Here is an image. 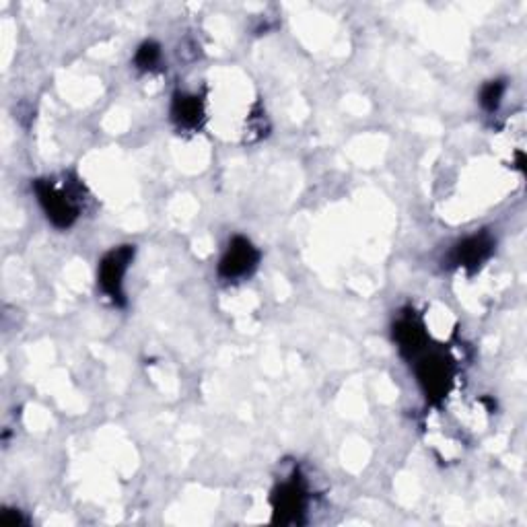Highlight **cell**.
<instances>
[{"instance_id": "cell-1", "label": "cell", "mask_w": 527, "mask_h": 527, "mask_svg": "<svg viewBox=\"0 0 527 527\" xmlns=\"http://www.w3.org/2000/svg\"><path fill=\"white\" fill-rule=\"evenodd\" d=\"M33 190L54 227L68 229L81 217L85 186L77 178H64L62 184H56V180H35Z\"/></svg>"}, {"instance_id": "cell-2", "label": "cell", "mask_w": 527, "mask_h": 527, "mask_svg": "<svg viewBox=\"0 0 527 527\" xmlns=\"http://www.w3.org/2000/svg\"><path fill=\"white\" fill-rule=\"evenodd\" d=\"M134 245H120L103 256L97 268V280L101 291L108 295L116 305H124V276L134 260Z\"/></svg>"}, {"instance_id": "cell-3", "label": "cell", "mask_w": 527, "mask_h": 527, "mask_svg": "<svg viewBox=\"0 0 527 527\" xmlns=\"http://www.w3.org/2000/svg\"><path fill=\"white\" fill-rule=\"evenodd\" d=\"M416 377L431 404H439L453 383V361L441 353L425 355L416 365Z\"/></svg>"}, {"instance_id": "cell-4", "label": "cell", "mask_w": 527, "mask_h": 527, "mask_svg": "<svg viewBox=\"0 0 527 527\" xmlns=\"http://www.w3.org/2000/svg\"><path fill=\"white\" fill-rule=\"evenodd\" d=\"M307 507V486L301 474H293L289 480L280 482L272 493V509H274V523L295 525L301 523V515Z\"/></svg>"}, {"instance_id": "cell-5", "label": "cell", "mask_w": 527, "mask_h": 527, "mask_svg": "<svg viewBox=\"0 0 527 527\" xmlns=\"http://www.w3.org/2000/svg\"><path fill=\"white\" fill-rule=\"evenodd\" d=\"M260 264V252L256 245L241 235L229 241V248L221 258L219 276L223 280H241L250 276Z\"/></svg>"}, {"instance_id": "cell-6", "label": "cell", "mask_w": 527, "mask_h": 527, "mask_svg": "<svg viewBox=\"0 0 527 527\" xmlns=\"http://www.w3.org/2000/svg\"><path fill=\"white\" fill-rule=\"evenodd\" d=\"M495 252V239L488 233L470 235L455 243V248L449 252V266L464 268L468 272H476Z\"/></svg>"}, {"instance_id": "cell-7", "label": "cell", "mask_w": 527, "mask_h": 527, "mask_svg": "<svg viewBox=\"0 0 527 527\" xmlns=\"http://www.w3.org/2000/svg\"><path fill=\"white\" fill-rule=\"evenodd\" d=\"M394 340L398 342L400 353L406 359H416L427 348L429 336L423 320L414 311H408L394 324Z\"/></svg>"}, {"instance_id": "cell-8", "label": "cell", "mask_w": 527, "mask_h": 527, "mask_svg": "<svg viewBox=\"0 0 527 527\" xmlns=\"http://www.w3.org/2000/svg\"><path fill=\"white\" fill-rule=\"evenodd\" d=\"M204 118V99L200 95L178 93L173 97L171 120L178 124L180 130H196L202 126Z\"/></svg>"}, {"instance_id": "cell-9", "label": "cell", "mask_w": 527, "mask_h": 527, "mask_svg": "<svg viewBox=\"0 0 527 527\" xmlns=\"http://www.w3.org/2000/svg\"><path fill=\"white\" fill-rule=\"evenodd\" d=\"M161 46L153 40L145 42L143 46H140L134 54V66L138 70H145V73H151V70H157L159 64H161Z\"/></svg>"}, {"instance_id": "cell-10", "label": "cell", "mask_w": 527, "mask_h": 527, "mask_svg": "<svg viewBox=\"0 0 527 527\" xmlns=\"http://www.w3.org/2000/svg\"><path fill=\"white\" fill-rule=\"evenodd\" d=\"M505 95V83L503 81H490L480 91V103L482 108L488 112H497L499 105Z\"/></svg>"}, {"instance_id": "cell-11", "label": "cell", "mask_w": 527, "mask_h": 527, "mask_svg": "<svg viewBox=\"0 0 527 527\" xmlns=\"http://www.w3.org/2000/svg\"><path fill=\"white\" fill-rule=\"evenodd\" d=\"M23 523H25V517L15 509H5L3 515H0V525H5V527H17Z\"/></svg>"}]
</instances>
